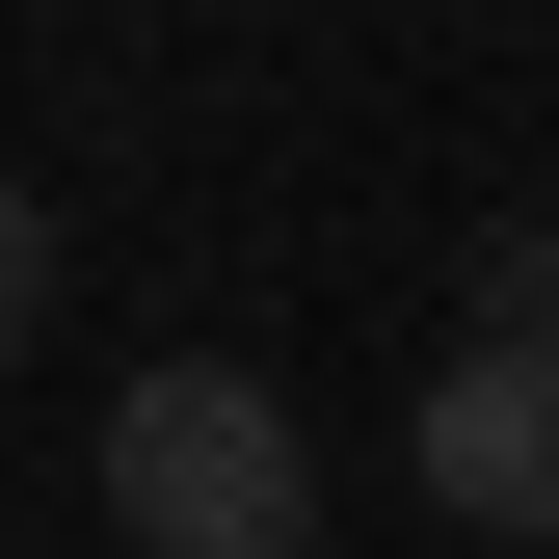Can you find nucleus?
<instances>
[{"label": "nucleus", "instance_id": "1", "mask_svg": "<svg viewBox=\"0 0 559 559\" xmlns=\"http://www.w3.org/2000/svg\"><path fill=\"white\" fill-rule=\"evenodd\" d=\"M107 533L133 559H320V453H294V400L266 373H133L107 400Z\"/></svg>", "mask_w": 559, "mask_h": 559}, {"label": "nucleus", "instance_id": "2", "mask_svg": "<svg viewBox=\"0 0 559 559\" xmlns=\"http://www.w3.org/2000/svg\"><path fill=\"white\" fill-rule=\"evenodd\" d=\"M400 453H427V507H453V533H559V346H453Z\"/></svg>", "mask_w": 559, "mask_h": 559}, {"label": "nucleus", "instance_id": "4", "mask_svg": "<svg viewBox=\"0 0 559 559\" xmlns=\"http://www.w3.org/2000/svg\"><path fill=\"white\" fill-rule=\"evenodd\" d=\"M27 320H53V214L0 187V346H27Z\"/></svg>", "mask_w": 559, "mask_h": 559}, {"label": "nucleus", "instance_id": "3", "mask_svg": "<svg viewBox=\"0 0 559 559\" xmlns=\"http://www.w3.org/2000/svg\"><path fill=\"white\" fill-rule=\"evenodd\" d=\"M453 294H479V346H559V214H507V240L453 266Z\"/></svg>", "mask_w": 559, "mask_h": 559}]
</instances>
